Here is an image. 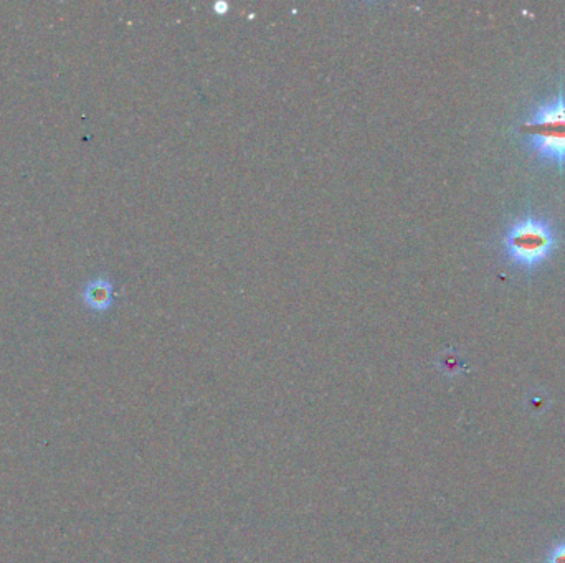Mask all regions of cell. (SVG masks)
<instances>
[{
  "label": "cell",
  "instance_id": "obj_1",
  "mask_svg": "<svg viewBox=\"0 0 565 563\" xmlns=\"http://www.w3.org/2000/svg\"><path fill=\"white\" fill-rule=\"evenodd\" d=\"M519 133L542 161L565 169V93L559 86L556 100L544 103L519 124Z\"/></svg>",
  "mask_w": 565,
  "mask_h": 563
},
{
  "label": "cell",
  "instance_id": "obj_3",
  "mask_svg": "<svg viewBox=\"0 0 565 563\" xmlns=\"http://www.w3.org/2000/svg\"><path fill=\"white\" fill-rule=\"evenodd\" d=\"M114 284L105 276L93 278L83 288V301L93 311H106L113 304Z\"/></svg>",
  "mask_w": 565,
  "mask_h": 563
},
{
  "label": "cell",
  "instance_id": "obj_2",
  "mask_svg": "<svg viewBox=\"0 0 565 563\" xmlns=\"http://www.w3.org/2000/svg\"><path fill=\"white\" fill-rule=\"evenodd\" d=\"M557 247L556 230L537 217H524L509 227L503 238L504 253L524 271L536 270Z\"/></svg>",
  "mask_w": 565,
  "mask_h": 563
},
{
  "label": "cell",
  "instance_id": "obj_4",
  "mask_svg": "<svg viewBox=\"0 0 565 563\" xmlns=\"http://www.w3.org/2000/svg\"><path fill=\"white\" fill-rule=\"evenodd\" d=\"M547 563H565V540L549 552Z\"/></svg>",
  "mask_w": 565,
  "mask_h": 563
}]
</instances>
